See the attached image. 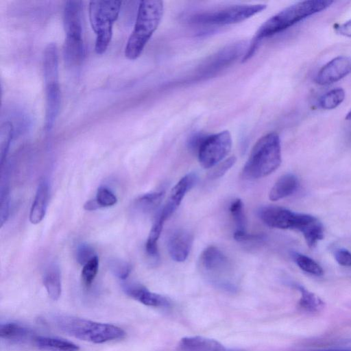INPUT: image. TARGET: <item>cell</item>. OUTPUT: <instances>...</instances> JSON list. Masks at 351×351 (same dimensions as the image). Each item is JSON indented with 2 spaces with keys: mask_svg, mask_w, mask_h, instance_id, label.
<instances>
[{
  "mask_svg": "<svg viewBox=\"0 0 351 351\" xmlns=\"http://www.w3.org/2000/svg\"><path fill=\"white\" fill-rule=\"evenodd\" d=\"M333 3L330 0H310L291 5L264 22L254 34L242 59L247 61L256 52L259 43L265 38L279 33L303 19L320 12Z\"/></svg>",
  "mask_w": 351,
  "mask_h": 351,
  "instance_id": "1",
  "label": "cell"
},
{
  "mask_svg": "<svg viewBox=\"0 0 351 351\" xmlns=\"http://www.w3.org/2000/svg\"><path fill=\"white\" fill-rule=\"evenodd\" d=\"M163 9L162 1H140L134 29L125 48L127 58L135 60L141 54L160 22Z\"/></svg>",
  "mask_w": 351,
  "mask_h": 351,
  "instance_id": "2",
  "label": "cell"
},
{
  "mask_svg": "<svg viewBox=\"0 0 351 351\" xmlns=\"http://www.w3.org/2000/svg\"><path fill=\"white\" fill-rule=\"evenodd\" d=\"M53 324L64 332L77 339L103 343L123 338L125 331L111 324L94 322L68 315L52 317Z\"/></svg>",
  "mask_w": 351,
  "mask_h": 351,
  "instance_id": "3",
  "label": "cell"
},
{
  "mask_svg": "<svg viewBox=\"0 0 351 351\" xmlns=\"http://www.w3.org/2000/svg\"><path fill=\"white\" fill-rule=\"evenodd\" d=\"M280 163V140L276 133L271 132L254 145L242 173L247 179L263 178L277 169Z\"/></svg>",
  "mask_w": 351,
  "mask_h": 351,
  "instance_id": "4",
  "label": "cell"
},
{
  "mask_svg": "<svg viewBox=\"0 0 351 351\" xmlns=\"http://www.w3.org/2000/svg\"><path fill=\"white\" fill-rule=\"evenodd\" d=\"M43 72L46 95L45 128L47 132H49L56 122L61 103L58 53L57 46L54 43H49L45 49Z\"/></svg>",
  "mask_w": 351,
  "mask_h": 351,
  "instance_id": "5",
  "label": "cell"
},
{
  "mask_svg": "<svg viewBox=\"0 0 351 351\" xmlns=\"http://www.w3.org/2000/svg\"><path fill=\"white\" fill-rule=\"evenodd\" d=\"M66 34L64 49L65 62L69 66L80 64L85 56L82 38V1H67L63 12Z\"/></svg>",
  "mask_w": 351,
  "mask_h": 351,
  "instance_id": "6",
  "label": "cell"
},
{
  "mask_svg": "<svg viewBox=\"0 0 351 351\" xmlns=\"http://www.w3.org/2000/svg\"><path fill=\"white\" fill-rule=\"evenodd\" d=\"M121 5L120 1H91L89 2V19L96 34L95 50L103 54L112 36V26L117 19Z\"/></svg>",
  "mask_w": 351,
  "mask_h": 351,
  "instance_id": "7",
  "label": "cell"
},
{
  "mask_svg": "<svg viewBox=\"0 0 351 351\" xmlns=\"http://www.w3.org/2000/svg\"><path fill=\"white\" fill-rule=\"evenodd\" d=\"M265 4L235 5L221 10L192 15L189 21L198 25H223L239 23L265 9Z\"/></svg>",
  "mask_w": 351,
  "mask_h": 351,
  "instance_id": "8",
  "label": "cell"
},
{
  "mask_svg": "<svg viewBox=\"0 0 351 351\" xmlns=\"http://www.w3.org/2000/svg\"><path fill=\"white\" fill-rule=\"evenodd\" d=\"M232 143L228 130L207 135L197 151L199 163L206 169L214 167L229 154Z\"/></svg>",
  "mask_w": 351,
  "mask_h": 351,
  "instance_id": "9",
  "label": "cell"
},
{
  "mask_svg": "<svg viewBox=\"0 0 351 351\" xmlns=\"http://www.w3.org/2000/svg\"><path fill=\"white\" fill-rule=\"evenodd\" d=\"M261 219L268 226L279 229L302 230L311 215L293 212L285 208L264 206L258 210Z\"/></svg>",
  "mask_w": 351,
  "mask_h": 351,
  "instance_id": "10",
  "label": "cell"
},
{
  "mask_svg": "<svg viewBox=\"0 0 351 351\" xmlns=\"http://www.w3.org/2000/svg\"><path fill=\"white\" fill-rule=\"evenodd\" d=\"M350 72L351 57L340 56L324 64L317 73L315 81L319 85H329L343 78Z\"/></svg>",
  "mask_w": 351,
  "mask_h": 351,
  "instance_id": "11",
  "label": "cell"
},
{
  "mask_svg": "<svg viewBox=\"0 0 351 351\" xmlns=\"http://www.w3.org/2000/svg\"><path fill=\"white\" fill-rule=\"evenodd\" d=\"M196 180L195 174L188 173L173 186L166 204L159 214L165 221L176 211L185 194L193 186Z\"/></svg>",
  "mask_w": 351,
  "mask_h": 351,
  "instance_id": "12",
  "label": "cell"
},
{
  "mask_svg": "<svg viewBox=\"0 0 351 351\" xmlns=\"http://www.w3.org/2000/svg\"><path fill=\"white\" fill-rule=\"evenodd\" d=\"M193 243V236L185 230H174L169 237L167 247L173 260L184 261L190 252Z\"/></svg>",
  "mask_w": 351,
  "mask_h": 351,
  "instance_id": "13",
  "label": "cell"
},
{
  "mask_svg": "<svg viewBox=\"0 0 351 351\" xmlns=\"http://www.w3.org/2000/svg\"><path fill=\"white\" fill-rule=\"evenodd\" d=\"M199 261L202 268L213 274L223 273L229 267L227 257L214 246L206 248L201 254Z\"/></svg>",
  "mask_w": 351,
  "mask_h": 351,
  "instance_id": "14",
  "label": "cell"
},
{
  "mask_svg": "<svg viewBox=\"0 0 351 351\" xmlns=\"http://www.w3.org/2000/svg\"><path fill=\"white\" fill-rule=\"evenodd\" d=\"M124 291L130 297L149 306L162 307L169 304L167 299L138 285H125Z\"/></svg>",
  "mask_w": 351,
  "mask_h": 351,
  "instance_id": "15",
  "label": "cell"
},
{
  "mask_svg": "<svg viewBox=\"0 0 351 351\" xmlns=\"http://www.w3.org/2000/svg\"><path fill=\"white\" fill-rule=\"evenodd\" d=\"M49 199V184L43 180L38 184L29 212V221L33 224L39 223L45 217Z\"/></svg>",
  "mask_w": 351,
  "mask_h": 351,
  "instance_id": "16",
  "label": "cell"
},
{
  "mask_svg": "<svg viewBox=\"0 0 351 351\" xmlns=\"http://www.w3.org/2000/svg\"><path fill=\"white\" fill-rule=\"evenodd\" d=\"M179 346L183 351H225L217 341L199 336L184 337Z\"/></svg>",
  "mask_w": 351,
  "mask_h": 351,
  "instance_id": "17",
  "label": "cell"
},
{
  "mask_svg": "<svg viewBox=\"0 0 351 351\" xmlns=\"http://www.w3.org/2000/svg\"><path fill=\"white\" fill-rule=\"evenodd\" d=\"M298 178L291 173L281 176L271 189L269 197L271 201H277L293 194L298 187Z\"/></svg>",
  "mask_w": 351,
  "mask_h": 351,
  "instance_id": "18",
  "label": "cell"
},
{
  "mask_svg": "<svg viewBox=\"0 0 351 351\" xmlns=\"http://www.w3.org/2000/svg\"><path fill=\"white\" fill-rule=\"evenodd\" d=\"M36 346L48 351H78L79 346L64 339L53 337H38L34 339Z\"/></svg>",
  "mask_w": 351,
  "mask_h": 351,
  "instance_id": "19",
  "label": "cell"
},
{
  "mask_svg": "<svg viewBox=\"0 0 351 351\" xmlns=\"http://www.w3.org/2000/svg\"><path fill=\"white\" fill-rule=\"evenodd\" d=\"M43 281L49 296L53 300H58L62 292V283L57 265H51L46 269Z\"/></svg>",
  "mask_w": 351,
  "mask_h": 351,
  "instance_id": "20",
  "label": "cell"
},
{
  "mask_svg": "<svg viewBox=\"0 0 351 351\" xmlns=\"http://www.w3.org/2000/svg\"><path fill=\"white\" fill-rule=\"evenodd\" d=\"M30 335L29 328L16 322H6L0 326V337L5 340L21 341Z\"/></svg>",
  "mask_w": 351,
  "mask_h": 351,
  "instance_id": "21",
  "label": "cell"
},
{
  "mask_svg": "<svg viewBox=\"0 0 351 351\" xmlns=\"http://www.w3.org/2000/svg\"><path fill=\"white\" fill-rule=\"evenodd\" d=\"M164 196L163 191L144 194L135 200L134 207L143 213H149L160 205Z\"/></svg>",
  "mask_w": 351,
  "mask_h": 351,
  "instance_id": "22",
  "label": "cell"
},
{
  "mask_svg": "<svg viewBox=\"0 0 351 351\" xmlns=\"http://www.w3.org/2000/svg\"><path fill=\"white\" fill-rule=\"evenodd\" d=\"M165 221V220L159 215L149 232L145 245V249L147 254L152 258H157L158 256L157 243Z\"/></svg>",
  "mask_w": 351,
  "mask_h": 351,
  "instance_id": "23",
  "label": "cell"
},
{
  "mask_svg": "<svg viewBox=\"0 0 351 351\" xmlns=\"http://www.w3.org/2000/svg\"><path fill=\"white\" fill-rule=\"evenodd\" d=\"M297 288L301 293L299 302L301 307L310 312H318L324 308V302L315 293L300 285Z\"/></svg>",
  "mask_w": 351,
  "mask_h": 351,
  "instance_id": "24",
  "label": "cell"
},
{
  "mask_svg": "<svg viewBox=\"0 0 351 351\" xmlns=\"http://www.w3.org/2000/svg\"><path fill=\"white\" fill-rule=\"evenodd\" d=\"M0 201L1 226H2L3 223L7 221L10 209L9 181L7 170H5V173H1Z\"/></svg>",
  "mask_w": 351,
  "mask_h": 351,
  "instance_id": "25",
  "label": "cell"
},
{
  "mask_svg": "<svg viewBox=\"0 0 351 351\" xmlns=\"http://www.w3.org/2000/svg\"><path fill=\"white\" fill-rule=\"evenodd\" d=\"M345 91L334 88L324 94L319 99V106L324 110H332L339 106L345 99Z\"/></svg>",
  "mask_w": 351,
  "mask_h": 351,
  "instance_id": "26",
  "label": "cell"
},
{
  "mask_svg": "<svg viewBox=\"0 0 351 351\" xmlns=\"http://www.w3.org/2000/svg\"><path fill=\"white\" fill-rule=\"evenodd\" d=\"M13 125L10 121H5L0 127L1 167L3 165L13 137Z\"/></svg>",
  "mask_w": 351,
  "mask_h": 351,
  "instance_id": "27",
  "label": "cell"
},
{
  "mask_svg": "<svg viewBox=\"0 0 351 351\" xmlns=\"http://www.w3.org/2000/svg\"><path fill=\"white\" fill-rule=\"evenodd\" d=\"M294 259L298 267L303 271L315 276H322L324 271L322 267L314 260L304 254H295Z\"/></svg>",
  "mask_w": 351,
  "mask_h": 351,
  "instance_id": "28",
  "label": "cell"
},
{
  "mask_svg": "<svg viewBox=\"0 0 351 351\" xmlns=\"http://www.w3.org/2000/svg\"><path fill=\"white\" fill-rule=\"evenodd\" d=\"M230 212L236 224L237 232H245V217L243 202L240 199L234 200L230 206Z\"/></svg>",
  "mask_w": 351,
  "mask_h": 351,
  "instance_id": "29",
  "label": "cell"
},
{
  "mask_svg": "<svg viewBox=\"0 0 351 351\" xmlns=\"http://www.w3.org/2000/svg\"><path fill=\"white\" fill-rule=\"evenodd\" d=\"M108 267L111 272L121 280H125L132 270L129 263L116 258L108 261Z\"/></svg>",
  "mask_w": 351,
  "mask_h": 351,
  "instance_id": "30",
  "label": "cell"
},
{
  "mask_svg": "<svg viewBox=\"0 0 351 351\" xmlns=\"http://www.w3.org/2000/svg\"><path fill=\"white\" fill-rule=\"evenodd\" d=\"M99 269V258L97 256L93 257L87 263L83 265L82 278L84 284L88 287L95 280Z\"/></svg>",
  "mask_w": 351,
  "mask_h": 351,
  "instance_id": "31",
  "label": "cell"
},
{
  "mask_svg": "<svg viewBox=\"0 0 351 351\" xmlns=\"http://www.w3.org/2000/svg\"><path fill=\"white\" fill-rule=\"evenodd\" d=\"M95 199L99 207L112 206L117 202L116 195L106 186H101L98 189Z\"/></svg>",
  "mask_w": 351,
  "mask_h": 351,
  "instance_id": "32",
  "label": "cell"
},
{
  "mask_svg": "<svg viewBox=\"0 0 351 351\" xmlns=\"http://www.w3.org/2000/svg\"><path fill=\"white\" fill-rule=\"evenodd\" d=\"M95 256L93 248L88 244H81L76 250L77 261L82 265H84Z\"/></svg>",
  "mask_w": 351,
  "mask_h": 351,
  "instance_id": "33",
  "label": "cell"
},
{
  "mask_svg": "<svg viewBox=\"0 0 351 351\" xmlns=\"http://www.w3.org/2000/svg\"><path fill=\"white\" fill-rule=\"evenodd\" d=\"M235 162L236 158L234 156L228 158L214 169L210 173V178L217 179L222 177L234 165Z\"/></svg>",
  "mask_w": 351,
  "mask_h": 351,
  "instance_id": "34",
  "label": "cell"
},
{
  "mask_svg": "<svg viewBox=\"0 0 351 351\" xmlns=\"http://www.w3.org/2000/svg\"><path fill=\"white\" fill-rule=\"evenodd\" d=\"M337 262L343 266H351V253L346 249H339L335 253Z\"/></svg>",
  "mask_w": 351,
  "mask_h": 351,
  "instance_id": "35",
  "label": "cell"
},
{
  "mask_svg": "<svg viewBox=\"0 0 351 351\" xmlns=\"http://www.w3.org/2000/svg\"><path fill=\"white\" fill-rule=\"evenodd\" d=\"M207 136V135L201 133L197 132L195 134H193L191 135L188 141V146L191 150H196L198 151L200 145H202V142L205 139V138Z\"/></svg>",
  "mask_w": 351,
  "mask_h": 351,
  "instance_id": "36",
  "label": "cell"
},
{
  "mask_svg": "<svg viewBox=\"0 0 351 351\" xmlns=\"http://www.w3.org/2000/svg\"><path fill=\"white\" fill-rule=\"evenodd\" d=\"M336 32L346 37L351 38V19L335 27Z\"/></svg>",
  "mask_w": 351,
  "mask_h": 351,
  "instance_id": "37",
  "label": "cell"
},
{
  "mask_svg": "<svg viewBox=\"0 0 351 351\" xmlns=\"http://www.w3.org/2000/svg\"><path fill=\"white\" fill-rule=\"evenodd\" d=\"M313 351H351V342L348 343L346 345L341 346L340 347L316 350Z\"/></svg>",
  "mask_w": 351,
  "mask_h": 351,
  "instance_id": "38",
  "label": "cell"
},
{
  "mask_svg": "<svg viewBox=\"0 0 351 351\" xmlns=\"http://www.w3.org/2000/svg\"><path fill=\"white\" fill-rule=\"evenodd\" d=\"M84 208L86 210H95L99 208V206L96 199H91L85 203Z\"/></svg>",
  "mask_w": 351,
  "mask_h": 351,
  "instance_id": "39",
  "label": "cell"
},
{
  "mask_svg": "<svg viewBox=\"0 0 351 351\" xmlns=\"http://www.w3.org/2000/svg\"><path fill=\"white\" fill-rule=\"evenodd\" d=\"M346 119L347 121H351V109L350 110V111L346 114Z\"/></svg>",
  "mask_w": 351,
  "mask_h": 351,
  "instance_id": "40",
  "label": "cell"
}]
</instances>
